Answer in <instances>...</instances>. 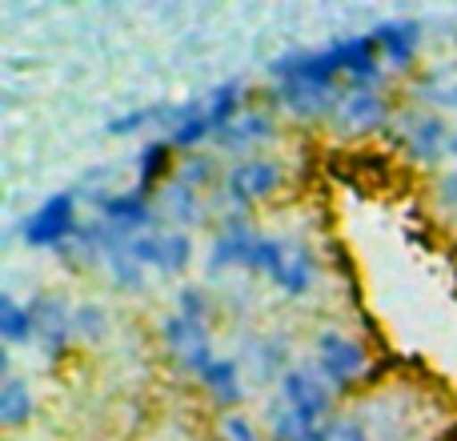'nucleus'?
Masks as SVG:
<instances>
[{"label": "nucleus", "instance_id": "obj_8", "mask_svg": "<svg viewBox=\"0 0 457 441\" xmlns=\"http://www.w3.org/2000/svg\"><path fill=\"white\" fill-rule=\"evenodd\" d=\"M333 121H337V129H345V133H370V129H381L389 121V104H386V96H378L373 88H353V93L341 96Z\"/></svg>", "mask_w": 457, "mask_h": 441}, {"label": "nucleus", "instance_id": "obj_20", "mask_svg": "<svg viewBox=\"0 0 457 441\" xmlns=\"http://www.w3.org/2000/svg\"><path fill=\"white\" fill-rule=\"evenodd\" d=\"M269 133H273V125H269L265 112H245V117H237L233 125L217 137V141H221L225 149H245V145L261 141V137H269Z\"/></svg>", "mask_w": 457, "mask_h": 441}, {"label": "nucleus", "instance_id": "obj_17", "mask_svg": "<svg viewBox=\"0 0 457 441\" xmlns=\"http://www.w3.org/2000/svg\"><path fill=\"white\" fill-rule=\"evenodd\" d=\"M0 337H4L8 345H24V341L37 337V329H32V309L12 297H0Z\"/></svg>", "mask_w": 457, "mask_h": 441}, {"label": "nucleus", "instance_id": "obj_22", "mask_svg": "<svg viewBox=\"0 0 457 441\" xmlns=\"http://www.w3.org/2000/svg\"><path fill=\"white\" fill-rule=\"evenodd\" d=\"M104 269L112 273V281H117L120 289H129V293H141L145 289V265L137 257H129V249L104 257Z\"/></svg>", "mask_w": 457, "mask_h": 441}, {"label": "nucleus", "instance_id": "obj_30", "mask_svg": "<svg viewBox=\"0 0 457 441\" xmlns=\"http://www.w3.org/2000/svg\"><path fill=\"white\" fill-rule=\"evenodd\" d=\"M442 197H445V205L450 209H457V169L442 181Z\"/></svg>", "mask_w": 457, "mask_h": 441}, {"label": "nucleus", "instance_id": "obj_6", "mask_svg": "<svg viewBox=\"0 0 457 441\" xmlns=\"http://www.w3.org/2000/svg\"><path fill=\"white\" fill-rule=\"evenodd\" d=\"M277 185H281V169L273 161H241L225 177V197L233 205H253V201L273 197Z\"/></svg>", "mask_w": 457, "mask_h": 441}, {"label": "nucleus", "instance_id": "obj_7", "mask_svg": "<svg viewBox=\"0 0 457 441\" xmlns=\"http://www.w3.org/2000/svg\"><path fill=\"white\" fill-rule=\"evenodd\" d=\"M32 329H37V341L48 357H64V345H69V329H72V313L64 309L61 297H37L32 301Z\"/></svg>", "mask_w": 457, "mask_h": 441}, {"label": "nucleus", "instance_id": "obj_1", "mask_svg": "<svg viewBox=\"0 0 457 441\" xmlns=\"http://www.w3.org/2000/svg\"><path fill=\"white\" fill-rule=\"evenodd\" d=\"M281 402L305 421L309 429L329 426V410H333V394L325 386V378L317 370H285L281 373Z\"/></svg>", "mask_w": 457, "mask_h": 441}, {"label": "nucleus", "instance_id": "obj_25", "mask_svg": "<svg viewBox=\"0 0 457 441\" xmlns=\"http://www.w3.org/2000/svg\"><path fill=\"white\" fill-rule=\"evenodd\" d=\"M72 329H77L85 341L104 337V309H96V305H80V309H72Z\"/></svg>", "mask_w": 457, "mask_h": 441}, {"label": "nucleus", "instance_id": "obj_5", "mask_svg": "<svg viewBox=\"0 0 457 441\" xmlns=\"http://www.w3.org/2000/svg\"><path fill=\"white\" fill-rule=\"evenodd\" d=\"M129 257H137L145 269H157V273L173 277L189 265L193 241L185 233H141L129 241Z\"/></svg>", "mask_w": 457, "mask_h": 441}, {"label": "nucleus", "instance_id": "obj_14", "mask_svg": "<svg viewBox=\"0 0 457 441\" xmlns=\"http://www.w3.org/2000/svg\"><path fill=\"white\" fill-rule=\"evenodd\" d=\"M313 277H317L313 253L301 249V245H289V249H285V261L273 273V285L281 293H289V297H305V293L313 289Z\"/></svg>", "mask_w": 457, "mask_h": 441}, {"label": "nucleus", "instance_id": "obj_19", "mask_svg": "<svg viewBox=\"0 0 457 441\" xmlns=\"http://www.w3.org/2000/svg\"><path fill=\"white\" fill-rule=\"evenodd\" d=\"M237 109H241V85H237V80L217 85L213 96H209V125H213V137H221L225 129L233 125Z\"/></svg>", "mask_w": 457, "mask_h": 441}, {"label": "nucleus", "instance_id": "obj_27", "mask_svg": "<svg viewBox=\"0 0 457 441\" xmlns=\"http://www.w3.org/2000/svg\"><path fill=\"white\" fill-rule=\"evenodd\" d=\"M209 177H213V165H209L205 157H193L189 165H185L181 173H177V181H181V185H189V189H201V185H205Z\"/></svg>", "mask_w": 457, "mask_h": 441}, {"label": "nucleus", "instance_id": "obj_23", "mask_svg": "<svg viewBox=\"0 0 457 441\" xmlns=\"http://www.w3.org/2000/svg\"><path fill=\"white\" fill-rule=\"evenodd\" d=\"M285 249H289V245L277 241V237H257V245H253V253H249V261H245V269L273 277L277 265L285 261Z\"/></svg>", "mask_w": 457, "mask_h": 441}, {"label": "nucleus", "instance_id": "obj_26", "mask_svg": "<svg viewBox=\"0 0 457 441\" xmlns=\"http://www.w3.org/2000/svg\"><path fill=\"white\" fill-rule=\"evenodd\" d=\"M221 437L225 441H261L257 426H253L249 418H241V413H225L221 418Z\"/></svg>", "mask_w": 457, "mask_h": 441}, {"label": "nucleus", "instance_id": "obj_29", "mask_svg": "<svg viewBox=\"0 0 457 441\" xmlns=\"http://www.w3.org/2000/svg\"><path fill=\"white\" fill-rule=\"evenodd\" d=\"M205 293L201 289H181V317H189V321H205Z\"/></svg>", "mask_w": 457, "mask_h": 441}, {"label": "nucleus", "instance_id": "obj_3", "mask_svg": "<svg viewBox=\"0 0 457 441\" xmlns=\"http://www.w3.org/2000/svg\"><path fill=\"white\" fill-rule=\"evenodd\" d=\"M317 373L329 389H353L365 373V349L345 333H317Z\"/></svg>", "mask_w": 457, "mask_h": 441}, {"label": "nucleus", "instance_id": "obj_32", "mask_svg": "<svg viewBox=\"0 0 457 441\" xmlns=\"http://www.w3.org/2000/svg\"><path fill=\"white\" fill-rule=\"evenodd\" d=\"M450 153H453V161H457V129H453V137H450Z\"/></svg>", "mask_w": 457, "mask_h": 441}, {"label": "nucleus", "instance_id": "obj_12", "mask_svg": "<svg viewBox=\"0 0 457 441\" xmlns=\"http://www.w3.org/2000/svg\"><path fill=\"white\" fill-rule=\"evenodd\" d=\"M101 220L125 229V233H133V237H141V229L153 225V205H149V197H145L141 189L109 193V197H101Z\"/></svg>", "mask_w": 457, "mask_h": 441}, {"label": "nucleus", "instance_id": "obj_13", "mask_svg": "<svg viewBox=\"0 0 457 441\" xmlns=\"http://www.w3.org/2000/svg\"><path fill=\"white\" fill-rule=\"evenodd\" d=\"M257 229L249 225L245 217H233V220H225V229L217 233V241H213V261H209V269H228V265H245L249 261V253H253V245H257Z\"/></svg>", "mask_w": 457, "mask_h": 441}, {"label": "nucleus", "instance_id": "obj_15", "mask_svg": "<svg viewBox=\"0 0 457 441\" xmlns=\"http://www.w3.org/2000/svg\"><path fill=\"white\" fill-rule=\"evenodd\" d=\"M201 386H205L209 397H213L217 405H225V410H237V405H241V397H245L241 370H237L233 357H217V362L201 373Z\"/></svg>", "mask_w": 457, "mask_h": 441}, {"label": "nucleus", "instance_id": "obj_18", "mask_svg": "<svg viewBox=\"0 0 457 441\" xmlns=\"http://www.w3.org/2000/svg\"><path fill=\"white\" fill-rule=\"evenodd\" d=\"M32 418V394L24 381L16 378H4V386H0V421H4L8 429L24 426V421Z\"/></svg>", "mask_w": 457, "mask_h": 441}, {"label": "nucleus", "instance_id": "obj_2", "mask_svg": "<svg viewBox=\"0 0 457 441\" xmlns=\"http://www.w3.org/2000/svg\"><path fill=\"white\" fill-rule=\"evenodd\" d=\"M80 229L77 220V193H53L45 205L37 209L29 220H24V241L32 249H56V245L72 241Z\"/></svg>", "mask_w": 457, "mask_h": 441}, {"label": "nucleus", "instance_id": "obj_9", "mask_svg": "<svg viewBox=\"0 0 457 441\" xmlns=\"http://www.w3.org/2000/svg\"><path fill=\"white\" fill-rule=\"evenodd\" d=\"M329 48L341 64V77H349L357 88H370V85L381 80V61H378V45H373V37H345Z\"/></svg>", "mask_w": 457, "mask_h": 441}, {"label": "nucleus", "instance_id": "obj_4", "mask_svg": "<svg viewBox=\"0 0 457 441\" xmlns=\"http://www.w3.org/2000/svg\"><path fill=\"white\" fill-rule=\"evenodd\" d=\"M161 333H165L169 349L177 354V362H181L189 373H197V378L209 370V365L217 362V357H213V341H209L205 321H189V317L173 313V317H165Z\"/></svg>", "mask_w": 457, "mask_h": 441}, {"label": "nucleus", "instance_id": "obj_10", "mask_svg": "<svg viewBox=\"0 0 457 441\" xmlns=\"http://www.w3.org/2000/svg\"><path fill=\"white\" fill-rule=\"evenodd\" d=\"M450 125H445L442 117H434V112H426V117H413L410 125H405V145H410V157L421 161V165H434V161H442L445 153H450Z\"/></svg>", "mask_w": 457, "mask_h": 441}, {"label": "nucleus", "instance_id": "obj_28", "mask_svg": "<svg viewBox=\"0 0 457 441\" xmlns=\"http://www.w3.org/2000/svg\"><path fill=\"white\" fill-rule=\"evenodd\" d=\"M329 441H373V437H370V429H365L361 421L341 418V421H333L329 426Z\"/></svg>", "mask_w": 457, "mask_h": 441}, {"label": "nucleus", "instance_id": "obj_31", "mask_svg": "<svg viewBox=\"0 0 457 441\" xmlns=\"http://www.w3.org/2000/svg\"><path fill=\"white\" fill-rule=\"evenodd\" d=\"M437 101H442V104H450V109H457V85L442 88V93H437Z\"/></svg>", "mask_w": 457, "mask_h": 441}, {"label": "nucleus", "instance_id": "obj_11", "mask_svg": "<svg viewBox=\"0 0 457 441\" xmlns=\"http://www.w3.org/2000/svg\"><path fill=\"white\" fill-rule=\"evenodd\" d=\"M378 53L386 56L394 69H410V61L418 56V45H421V32L413 21H386L370 32Z\"/></svg>", "mask_w": 457, "mask_h": 441}, {"label": "nucleus", "instance_id": "obj_16", "mask_svg": "<svg viewBox=\"0 0 457 441\" xmlns=\"http://www.w3.org/2000/svg\"><path fill=\"white\" fill-rule=\"evenodd\" d=\"M213 137V125H209V104L201 101H189L177 109V125L173 133H169V141H173V149H193V145L209 141Z\"/></svg>", "mask_w": 457, "mask_h": 441}, {"label": "nucleus", "instance_id": "obj_21", "mask_svg": "<svg viewBox=\"0 0 457 441\" xmlns=\"http://www.w3.org/2000/svg\"><path fill=\"white\" fill-rule=\"evenodd\" d=\"M169 157H173V141H149L141 149V165H137V173H141V193L153 189V185L161 181V173L169 169Z\"/></svg>", "mask_w": 457, "mask_h": 441}, {"label": "nucleus", "instance_id": "obj_24", "mask_svg": "<svg viewBox=\"0 0 457 441\" xmlns=\"http://www.w3.org/2000/svg\"><path fill=\"white\" fill-rule=\"evenodd\" d=\"M165 201H169V209H173V217L181 220V225H197L201 220V205H197V189H189V185H169V193H165Z\"/></svg>", "mask_w": 457, "mask_h": 441}]
</instances>
